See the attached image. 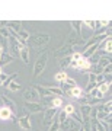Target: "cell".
I'll return each instance as SVG.
<instances>
[{
	"label": "cell",
	"instance_id": "cell-1",
	"mask_svg": "<svg viewBox=\"0 0 112 131\" xmlns=\"http://www.w3.org/2000/svg\"><path fill=\"white\" fill-rule=\"evenodd\" d=\"M29 45H32L35 48L39 47H47L48 42H51V35L50 34H33V35H29Z\"/></svg>",
	"mask_w": 112,
	"mask_h": 131
},
{
	"label": "cell",
	"instance_id": "cell-2",
	"mask_svg": "<svg viewBox=\"0 0 112 131\" xmlns=\"http://www.w3.org/2000/svg\"><path fill=\"white\" fill-rule=\"evenodd\" d=\"M47 63H48V52L44 51L37 57V61H35V66H33V79L39 77L44 73L45 67H47Z\"/></svg>",
	"mask_w": 112,
	"mask_h": 131
},
{
	"label": "cell",
	"instance_id": "cell-3",
	"mask_svg": "<svg viewBox=\"0 0 112 131\" xmlns=\"http://www.w3.org/2000/svg\"><path fill=\"white\" fill-rule=\"evenodd\" d=\"M20 47H24V45L18 41V35H15V37L10 35V37L7 38V48H6V50L9 51L7 54H10L13 58L19 56V50H20Z\"/></svg>",
	"mask_w": 112,
	"mask_h": 131
},
{
	"label": "cell",
	"instance_id": "cell-4",
	"mask_svg": "<svg viewBox=\"0 0 112 131\" xmlns=\"http://www.w3.org/2000/svg\"><path fill=\"white\" fill-rule=\"evenodd\" d=\"M58 114L57 111V108H47L45 111H44V118H42V125H44V130L47 131L51 125V122L54 121V118L55 115Z\"/></svg>",
	"mask_w": 112,
	"mask_h": 131
},
{
	"label": "cell",
	"instance_id": "cell-5",
	"mask_svg": "<svg viewBox=\"0 0 112 131\" xmlns=\"http://www.w3.org/2000/svg\"><path fill=\"white\" fill-rule=\"evenodd\" d=\"M24 98L26 102H39L41 96L38 93V90L35 89V86H28L24 90Z\"/></svg>",
	"mask_w": 112,
	"mask_h": 131
},
{
	"label": "cell",
	"instance_id": "cell-6",
	"mask_svg": "<svg viewBox=\"0 0 112 131\" xmlns=\"http://www.w3.org/2000/svg\"><path fill=\"white\" fill-rule=\"evenodd\" d=\"M73 54V47H71L70 44H65L64 45H61L60 48H55V51H54V57L55 58H64V57H70Z\"/></svg>",
	"mask_w": 112,
	"mask_h": 131
},
{
	"label": "cell",
	"instance_id": "cell-7",
	"mask_svg": "<svg viewBox=\"0 0 112 131\" xmlns=\"http://www.w3.org/2000/svg\"><path fill=\"white\" fill-rule=\"evenodd\" d=\"M24 108L28 114H38V112H44L45 111L39 102H25Z\"/></svg>",
	"mask_w": 112,
	"mask_h": 131
},
{
	"label": "cell",
	"instance_id": "cell-8",
	"mask_svg": "<svg viewBox=\"0 0 112 131\" xmlns=\"http://www.w3.org/2000/svg\"><path fill=\"white\" fill-rule=\"evenodd\" d=\"M0 99H2V102H3V105L7 108H10V111H12V114H18V105H16V102L15 101H12V99L9 98V96H6L5 93L0 95Z\"/></svg>",
	"mask_w": 112,
	"mask_h": 131
},
{
	"label": "cell",
	"instance_id": "cell-9",
	"mask_svg": "<svg viewBox=\"0 0 112 131\" xmlns=\"http://www.w3.org/2000/svg\"><path fill=\"white\" fill-rule=\"evenodd\" d=\"M70 67L71 69H76V70H90V67H92V63L86 58H82L80 61L77 63H70Z\"/></svg>",
	"mask_w": 112,
	"mask_h": 131
},
{
	"label": "cell",
	"instance_id": "cell-10",
	"mask_svg": "<svg viewBox=\"0 0 112 131\" xmlns=\"http://www.w3.org/2000/svg\"><path fill=\"white\" fill-rule=\"evenodd\" d=\"M20 26H22V22H20V20H16V22H15V20H10V22H7V29H9V32L12 34V37H13V35H18V34L22 31Z\"/></svg>",
	"mask_w": 112,
	"mask_h": 131
},
{
	"label": "cell",
	"instance_id": "cell-11",
	"mask_svg": "<svg viewBox=\"0 0 112 131\" xmlns=\"http://www.w3.org/2000/svg\"><path fill=\"white\" fill-rule=\"evenodd\" d=\"M18 124L19 127L22 128L24 131H31L32 130V124H31V119H29L28 115H25V117H20L18 119Z\"/></svg>",
	"mask_w": 112,
	"mask_h": 131
},
{
	"label": "cell",
	"instance_id": "cell-12",
	"mask_svg": "<svg viewBox=\"0 0 112 131\" xmlns=\"http://www.w3.org/2000/svg\"><path fill=\"white\" fill-rule=\"evenodd\" d=\"M12 115H13V114H12V111H10V108L5 106V105H2V106H0V119L7 121V119H10Z\"/></svg>",
	"mask_w": 112,
	"mask_h": 131
},
{
	"label": "cell",
	"instance_id": "cell-13",
	"mask_svg": "<svg viewBox=\"0 0 112 131\" xmlns=\"http://www.w3.org/2000/svg\"><path fill=\"white\" fill-rule=\"evenodd\" d=\"M19 57H20V60L24 61L25 64L29 63V48H28V45L20 47V50H19Z\"/></svg>",
	"mask_w": 112,
	"mask_h": 131
},
{
	"label": "cell",
	"instance_id": "cell-14",
	"mask_svg": "<svg viewBox=\"0 0 112 131\" xmlns=\"http://www.w3.org/2000/svg\"><path fill=\"white\" fill-rule=\"evenodd\" d=\"M70 25H71V31L79 38H82V20H71Z\"/></svg>",
	"mask_w": 112,
	"mask_h": 131
},
{
	"label": "cell",
	"instance_id": "cell-15",
	"mask_svg": "<svg viewBox=\"0 0 112 131\" xmlns=\"http://www.w3.org/2000/svg\"><path fill=\"white\" fill-rule=\"evenodd\" d=\"M83 95V89L80 86H74V88H70L69 90V98H74V99H79L80 96Z\"/></svg>",
	"mask_w": 112,
	"mask_h": 131
},
{
	"label": "cell",
	"instance_id": "cell-16",
	"mask_svg": "<svg viewBox=\"0 0 112 131\" xmlns=\"http://www.w3.org/2000/svg\"><path fill=\"white\" fill-rule=\"evenodd\" d=\"M13 60H15V58L10 56V54H7V52H2V54H0V67L10 64Z\"/></svg>",
	"mask_w": 112,
	"mask_h": 131
},
{
	"label": "cell",
	"instance_id": "cell-17",
	"mask_svg": "<svg viewBox=\"0 0 112 131\" xmlns=\"http://www.w3.org/2000/svg\"><path fill=\"white\" fill-rule=\"evenodd\" d=\"M109 89H111V82H103V83L98 84V90L102 95L108 93V92H109Z\"/></svg>",
	"mask_w": 112,
	"mask_h": 131
},
{
	"label": "cell",
	"instance_id": "cell-18",
	"mask_svg": "<svg viewBox=\"0 0 112 131\" xmlns=\"http://www.w3.org/2000/svg\"><path fill=\"white\" fill-rule=\"evenodd\" d=\"M48 92L52 95V96H63V90H61V88H57V86H48L47 88Z\"/></svg>",
	"mask_w": 112,
	"mask_h": 131
},
{
	"label": "cell",
	"instance_id": "cell-19",
	"mask_svg": "<svg viewBox=\"0 0 112 131\" xmlns=\"http://www.w3.org/2000/svg\"><path fill=\"white\" fill-rule=\"evenodd\" d=\"M67 77H69V76H67V73H65L64 70L58 71V73H57V74L54 76V79H55V82H61V83H64Z\"/></svg>",
	"mask_w": 112,
	"mask_h": 131
},
{
	"label": "cell",
	"instance_id": "cell-20",
	"mask_svg": "<svg viewBox=\"0 0 112 131\" xmlns=\"http://www.w3.org/2000/svg\"><path fill=\"white\" fill-rule=\"evenodd\" d=\"M80 127H82V124L77 121H74V119H70V124H69V130L67 131H79Z\"/></svg>",
	"mask_w": 112,
	"mask_h": 131
},
{
	"label": "cell",
	"instance_id": "cell-21",
	"mask_svg": "<svg viewBox=\"0 0 112 131\" xmlns=\"http://www.w3.org/2000/svg\"><path fill=\"white\" fill-rule=\"evenodd\" d=\"M63 111H64L65 115L69 117V115H71V114H74V112H76V106L73 105V103H67V105L64 106V109H63Z\"/></svg>",
	"mask_w": 112,
	"mask_h": 131
},
{
	"label": "cell",
	"instance_id": "cell-22",
	"mask_svg": "<svg viewBox=\"0 0 112 131\" xmlns=\"http://www.w3.org/2000/svg\"><path fill=\"white\" fill-rule=\"evenodd\" d=\"M63 105V98L57 96V98H51V108H60Z\"/></svg>",
	"mask_w": 112,
	"mask_h": 131
},
{
	"label": "cell",
	"instance_id": "cell-23",
	"mask_svg": "<svg viewBox=\"0 0 112 131\" xmlns=\"http://www.w3.org/2000/svg\"><path fill=\"white\" fill-rule=\"evenodd\" d=\"M87 95H90V96H92V98H95V99H102V98H103V95H102V93H100V92L98 90V86H96L95 89H92V90H90V92H89Z\"/></svg>",
	"mask_w": 112,
	"mask_h": 131
},
{
	"label": "cell",
	"instance_id": "cell-24",
	"mask_svg": "<svg viewBox=\"0 0 112 131\" xmlns=\"http://www.w3.org/2000/svg\"><path fill=\"white\" fill-rule=\"evenodd\" d=\"M18 76H19V73H13V74L9 76V77H7V79H6L5 82H3V84H2V86H3V88H7V86H9V84L12 83V82H15V79H16Z\"/></svg>",
	"mask_w": 112,
	"mask_h": 131
},
{
	"label": "cell",
	"instance_id": "cell-25",
	"mask_svg": "<svg viewBox=\"0 0 112 131\" xmlns=\"http://www.w3.org/2000/svg\"><path fill=\"white\" fill-rule=\"evenodd\" d=\"M58 130H60V121H58V118H54V121L51 122V125L47 131H58Z\"/></svg>",
	"mask_w": 112,
	"mask_h": 131
},
{
	"label": "cell",
	"instance_id": "cell-26",
	"mask_svg": "<svg viewBox=\"0 0 112 131\" xmlns=\"http://www.w3.org/2000/svg\"><path fill=\"white\" fill-rule=\"evenodd\" d=\"M82 58H83V56H82V52H79V51H74L70 56V60L73 61V63H77V61H80Z\"/></svg>",
	"mask_w": 112,
	"mask_h": 131
},
{
	"label": "cell",
	"instance_id": "cell-27",
	"mask_svg": "<svg viewBox=\"0 0 112 131\" xmlns=\"http://www.w3.org/2000/svg\"><path fill=\"white\" fill-rule=\"evenodd\" d=\"M82 25H83V26L86 25V26H89V28L93 29V31H95L96 28H99V26H98V22H95V20H84V22H82Z\"/></svg>",
	"mask_w": 112,
	"mask_h": 131
},
{
	"label": "cell",
	"instance_id": "cell-28",
	"mask_svg": "<svg viewBox=\"0 0 112 131\" xmlns=\"http://www.w3.org/2000/svg\"><path fill=\"white\" fill-rule=\"evenodd\" d=\"M70 63H71L70 57H64V58H61V61H60L61 69H67V67H70Z\"/></svg>",
	"mask_w": 112,
	"mask_h": 131
},
{
	"label": "cell",
	"instance_id": "cell-29",
	"mask_svg": "<svg viewBox=\"0 0 112 131\" xmlns=\"http://www.w3.org/2000/svg\"><path fill=\"white\" fill-rule=\"evenodd\" d=\"M7 89L12 90V92H18V90L22 89V86H20L19 83H16V82H12V83H10L9 86H7Z\"/></svg>",
	"mask_w": 112,
	"mask_h": 131
},
{
	"label": "cell",
	"instance_id": "cell-30",
	"mask_svg": "<svg viewBox=\"0 0 112 131\" xmlns=\"http://www.w3.org/2000/svg\"><path fill=\"white\" fill-rule=\"evenodd\" d=\"M111 105H112V102H111V101H108L106 103H103V105H100V109H102L103 112L111 114Z\"/></svg>",
	"mask_w": 112,
	"mask_h": 131
},
{
	"label": "cell",
	"instance_id": "cell-31",
	"mask_svg": "<svg viewBox=\"0 0 112 131\" xmlns=\"http://www.w3.org/2000/svg\"><path fill=\"white\" fill-rule=\"evenodd\" d=\"M111 48H112V39L111 38H108L106 41H105V51H106L108 54H111V51H112Z\"/></svg>",
	"mask_w": 112,
	"mask_h": 131
},
{
	"label": "cell",
	"instance_id": "cell-32",
	"mask_svg": "<svg viewBox=\"0 0 112 131\" xmlns=\"http://www.w3.org/2000/svg\"><path fill=\"white\" fill-rule=\"evenodd\" d=\"M0 35L5 38V39H7V38L10 37V32H9V29L7 28H0Z\"/></svg>",
	"mask_w": 112,
	"mask_h": 131
},
{
	"label": "cell",
	"instance_id": "cell-33",
	"mask_svg": "<svg viewBox=\"0 0 112 131\" xmlns=\"http://www.w3.org/2000/svg\"><path fill=\"white\" fill-rule=\"evenodd\" d=\"M64 83L67 84V86H70V88H74V86H77V83H76V80H74V79H71V77H67Z\"/></svg>",
	"mask_w": 112,
	"mask_h": 131
},
{
	"label": "cell",
	"instance_id": "cell-34",
	"mask_svg": "<svg viewBox=\"0 0 112 131\" xmlns=\"http://www.w3.org/2000/svg\"><path fill=\"white\" fill-rule=\"evenodd\" d=\"M64 119H67V115H65V112H64V111H61V112H58V121H60V122H63Z\"/></svg>",
	"mask_w": 112,
	"mask_h": 131
},
{
	"label": "cell",
	"instance_id": "cell-35",
	"mask_svg": "<svg viewBox=\"0 0 112 131\" xmlns=\"http://www.w3.org/2000/svg\"><path fill=\"white\" fill-rule=\"evenodd\" d=\"M95 125H96V130H98V131H105V128H103V125L100 124V121H98V119H96Z\"/></svg>",
	"mask_w": 112,
	"mask_h": 131
},
{
	"label": "cell",
	"instance_id": "cell-36",
	"mask_svg": "<svg viewBox=\"0 0 112 131\" xmlns=\"http://www.w3.org/2000/svg\"><path fill=\"white\" fill-rule=\"evenodd\" d=\"M98 25H100V26H106V25H109V20H99Z\"/></svg>",
	"mask_w": 112,
	"mask_h": 131
},
{
	"label": "cell",
	"instance_id": "cell-37",
	"mask_svg": "<svg viewBox=\"0 0 112 131\" xmlns=\"http://www.w3.org/2000/svg\"><path fill=\"white\" fill-rule=\"evenodd\" d=\"M7 77H9V76L6 74V73H2V74H0V79L3 80V82H5V80H6V79H7Z\"/></svg>",
	"mask_w": 112,
	"mask_h": 131
},
{
	"label": "cell",
	"instance_id": "cell-38",
	"mask_svg": "<svg viewBox=\"0 0 112 131\" xmlns=\"http://www.w3.org/2000/svg\"><path fill=\"white\" fill-rule=\"evenodd\" d=\"M3 25H7L6 20H0V28H3Z\"/></svg>",
	"mask_w": 112,
	"mask_h": 131
},
{
	"label": "cell",
	"instance_id": "cell-39",
	"mask_svg": "<svg viewBox=\"0 0 112 131\" xmlns=\"http://www.w3.org/2000/svg\"><path fill=\"white\" fill-rule=\"evenodd\" d=\"M79 131H84V130H83V127H80V130H79Z\"/></svg>",
	"mask_w": 112,
	"mask_h": 131
},
{
	"label": "cell",
	"instance_id": "cell-40",
	"mask_svg": "<svg viewBox=\"0 0 112 131\" xmlns=\"http://www.w3.org/2000/svg\"><path fill=\"white\" fill-rule=\"evenodd\" d=\"M2 73H3V70H2V67H0V74H2Z\"/></svg>",
	"mask_w": 112,
	"mask_h": 131
},
{
	"label": "cell",
	"instance_id": "cell-41",
	"mask_svg": "<svg viewBox=\"0 0 112 131\" xmlns=\"http://www.w3.org/2000/svg\"><path fill=\"white\" fill-rule=\"evenodd\" d=\"M2 93H3V92H2V90H0V95H2Z\"/></svg>",
	"mask_w": 112,
	"mask_h": 131
}]
</instances>
